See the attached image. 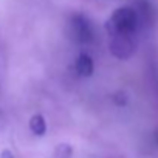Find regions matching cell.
<instances>
[{
    "label": "cell",
    "instance_id": "5b68a950",
    "mask_svg": "<svg viewBox=\"0 0 158 158\" xmlns=\"http://www.w3.org/2000/svg\"><path fill=\"white\" fill-rule=\"evenodd\" d=\"M30 129H31V132H33L34 135H37V136L45 135V132H47V123H45L44 116H42V115H34V116H31V119H30Z\"/></svg>",
    "mask_w": 158,
    "mask_h": 158
},
{
    "label": "cell",
    "instance_id": "277c9868",
    "mask_svg": "<svg viewBox=\"0 0 158 158\" xmlns=\"http://www.w3.org/2000/svg\"><path fill=\"white\" fill-rule=\"evenodd\" d=\"M76 71L81 76H90L93 73V60L87 54H81L76 60Z\"/></svg>",
    "mask_w": 158,
    "mask_h": 158
},
{
    "label": "cell",
    "instance_id": "52a82bcc",
    "mask_svg": "<svg viewBox=\"0 0 158 158\" xmlns=\"http://www.w3.org/2000/svg\"><path fill=\"white\" fill-rule=\"evenodd\" d=\"M0 158H14V155H13V152H11V150L5 149L2 153H0Z\"/></svg>",
    "mask_w": 158,
    "mask_h": 158
},
{
    "label": "cell",
    "instance_id": "3957f363",
    "mask_svg": "<svg viewBox=\"0 0 158 158\" xmlns=\"http://www.w3.org/2000/svg\"><path fill=\"white\" fill-rule=\"evenodd\" d=\"M110 51L118 59H127L135 51V42L133 36H123V34H113L110 42Z\"/></svg>",
    "mask_w": 158,
    "mask_h": 158
},
{
    "label": "cell",
    "instance_id": "7a4b0ae2",
    "mask_svg": "<svg viewBox=\"0 0 158 158\" xmlns=\"http://www.w3.org/2000/svg\"><path fill=\"white\" fill-rule=\"evenodd\" d=\"M70 34L79 44H92L95 40V30L93 25L84 16H73L70 20Z\"/></svg>",
    "mask_w": 158,
    "mask_h": 158
},
{
    "label": "cell",
    "instance_id": "6da1fadb",
    "mask_svg": "<svg viewBox=\"0 0 158 158\" xmlns=\"http://www.w3.org/2000/svg\"><path fill=\"white\" fill-rule=\"evenodd\" d=\"M110 28H112V34H123V36H133L138 27V13L136 10L130 8V6H124V8H118L110 20Z\"/></svg>",
    "mask_w": 158,
    "mask_h": 158
},
{
    "label": "cell",
    "instance_id": "8992f818",
    "mask_svg": "<svg viewBox=\"0 0 158 158\" xmlns=\"http://www.w3.org/2000/svg\"><path fill=\"white\" fill-rule=\"evenodd\" d=\"M71 156V147L67 144H60L54 149L51 158H70Z\"/></svg>",
    "mask_w": 158,
    "mask_h": 158
}]
</instances>
